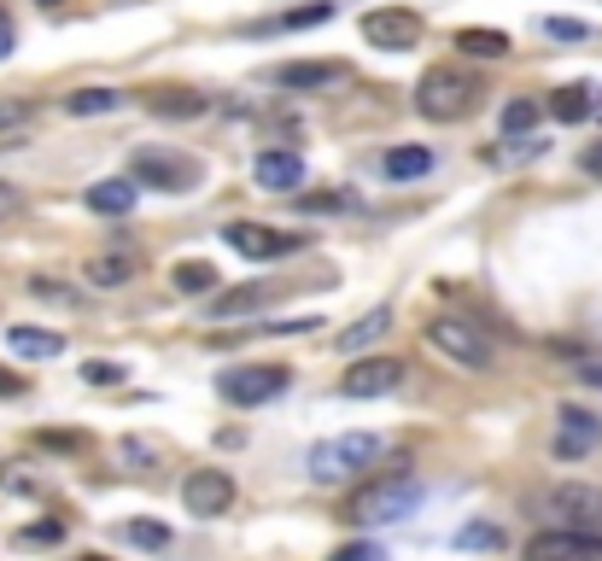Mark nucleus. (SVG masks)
Wrapping results in <instances>:
<instances>
[{"label":"nucleus","instance_id":"1","mask_svg":"<svg viewBox=\"0 0 602 561\" xmlns=\"http://www.w3.org/2000/svg\"><path fill=\"white\" fill-rule=\"evenodd\" d=\"M381 456H386L381 433H334V439L310 445V480L316 486H351V480H363Z\"/></svg>","mask_w":602,"mask_h":561},{"label":"nucleus","instance_id":"2","mask_svg":"<svg viewBox=\"0 0 602 561\" xmlns=\"http://www.w3.org/2000/svg\"><path fill=\"white\" fill-rule=\"evenodd\" d=\"M474 106H480V82L463 65H427L415 82V112L427 123H463Z\"/></svg>","mask_w":602,"mask_h":561},{"label":"nucleus","instance_id":"3","mask_svg":"<svg viewBox=\"0 0 602 561\" xmlns=\"http://www.w3.org/2000/svg\"><path fill=\"white\" fill-rule=\"evenodd\" d=\"M415 509H422V480H415V474H392V480H375L369 491L351 497L345 521L351 527H398Z\"/></svg>","mask_w":602,"mask_h":561},{"label":"nucleus","instance_id":"4","mask_svg":"<svg viewBox=\"0 0 602 561\" xmlns=\"http://www.w3.org/2000/svg\"><path fill=\"white\" fill-rule=\"evenodd\" d=\"M422 334H427V345L439 351L445 363L468 368V374H486V368L497 363V345L486 340V328H474V322H463V316H433Z\"/></svg>","mask_w":602,"mask_h":561},{"label":"nucleus","instance_id":"5","mask_svg":"<svg viewBox=\"0 0 602 561\" xmlns=\"http://www.w3.org/2000/svg\"><path fill=\"white\" fill-rule=\"evenodd\" d=\"M129 176L158 187V194H194L199 176H205V164L188 158V153H170V147H135L129 153Z\"/></svg>","mask_w":602,"mask_h":561},{"label":"nucleus","instance_id":"6","mask_svg":"<svg viewBox=\"0 0 602 561\" xmlns=\"http://www.w3.org/2000/svg\"><path fill=\"white\" fill-rule=\"evenodd\" d=\"M287 386H293V368H281V363H240V368L217 374V392L228 404H240V409L276 404Z\"/></svg>","mask_w":602,"mask_h":561},{"label":"nucleus","instance_id":"7","mask_svg":"<svg viewBox=\"0 0 602 561\" xmlns=\"http://www.w3.org/2000/svg\"><path fill=\"white\" fill-rule=\"evenodd\" d=\"M363 35L386 53H415L427 35V18L409 7H381V12H363Z\"/></svg>","mask_w":602,"mask_h":561},{"label":"nucleus","instance_id":"8","mask_svg":"<svg viewBox=\"0 0 602 561\" xmlns=\"http://www.w3.org/2000/svg\"><path fill=\"white\" fill-rule=\"evenodd\" d=\"M181 509L199 515V521H217V515L235 509V474L228 468H194L181 480Z\"/></svg>","mask_w":602,"mask_h":561},{"label":"nucleus","instance_id":"9","mask_svg":"<svg viewBox=\"0 0 602 561\" xmlns=\"http://www.w3.org/2000/svg\"><path fill=\"white\" fill-rule=\"evenodd\" d=\"M544 509L556 515L562 527L573 532H602V486H585V480H568L544 497Z\"/></svg>","mask_w":602,"mask_h":561},{"label":"nucleus","instance_id":"10","mask_svg":"<svg viewBox=\"0 0 602 561\" xmlns=\"http://www.w3.org/2000/svg\"><path fill=\"white\" fill-rule=\"evenodd\" d=\"M222 240L235 246L240 258H252V263H276V258H287V252H299V235H281V228H269V222H228L222 228Z\"/></svg>","mask_w":602,"mask_h":561},{"label":"nucleus","instance_id":"11","mask_svg":"<svg viewBox=\"0 0 602 561\" xmlns=\"http://www.w3.org/2000/svg\"><path fill=\"white\" fill-rule=\"evenodd\" d=\"M404 363L398 357H363L340 374V398H386V392L404 386Z\"/></svg>","mask_w":602,"mask_h":561},{"label":"nucleus","instance_id":"12","mask_svg":"<svg viewBox=\"0 0 602 561\" xmlns=\"http://www.w3.org/2000/svg\"><path fill=\"white\" fill-rule=\"evenodd\" d=\"M527 561H602V532L550 527V532L527 538Z\"/></svg>","mask_w":602,"mask_h":561},{"label":"nucleus","instance_id":"13","mask_svg":"<svg viewBox=\"0 0 602 561\" xmlns=\"http://www.w3.org/2000/svg\"><path fill=\"white\" fill-rule=\"evenodd\" d=\"M556 422H562V427H556V456H562V463H579V456H591L596 445H602V422H596V415L591 409H579V404H568L562 415H556Z\"/></svg>","mask_w":602,"mask_h":561},{"label":"nucleus","instance_id":"14","mask_svg":"<svg viewBox=\"0 0 602 561\" xmlns=\"http://www.w3.org/2000/svg\"><path fill=\"white\" fill-rule=\"evenodd\" d=\"M252 181L263 187V194H299V187H304V158L287 153V147H269L252 164Z\"/></svg>","mask_w":602,"mask_h":561},{"label":"nucleus","instance_id":"15","mask_svg":"<svg viewBox=\"0 0 602 561\" xmlns=\"http://www.w3.org/2000/svg\"><path fill=\"white\" fill-rule=\"evenodd\" d=\"M340 76H345L340 59H299V65H281V71H276V89L310 94V89H334Z\"/></svg>","mask_w":602,"mask_h":561},{"label":"nucleus","instance_id":"16","mask_svg":"<svg viewBox=\"0 0 602 561\" xmlns=\"http://www.w3.org/2000/svg\"><path fill=\"white\" fill-rule=\"evenodd\" d=\"M7 351H12V357H30V363H53L59 351H65V334H53V328H30V322H18V328H7Z\"/></svg>","mask_w":602,"mask_h":561},{"label":"nucleus","instance_id":"17","mask_svg":"<svg viewBox=\"0 0 602 561\" xmlns=\"http://www.w3.org/2000/svg\"><path fill=\"white\" fill-rule=\"evenodd\" d=\"M334 18V0H310V7H293V12H276L263 18V24H252V35H293V30H316Z\"/></svg>","mask_w":602,"mask_h":561},{"label":"nucleus","instance_id":"18","mask_svg":"<svg viewBox=\"0 0 602 561\" xmlns=\"http://www.w3.org/2000/svg\"><path fill=\"white\" fill-rule=\"evenodd\" d=\"M147 112H153V117H170V123H188V117H205V112H211V100L194 94V89H153V94H147Z\"/></svg>","mask_w":602,"mask_h":561},{"label":"nucleus","instance_id":"19","mask_svg":"<svg viewBox=\"0 0 602 561\" xmlns=\"http://www.w3.org/2000/svg\"><path fill=\"white\" fill-rule=\"evenodd\" d=\"M135 199H141V187L129 176H112V181H94L89 187V211H100V217H129Z\"/></svg>","mask_w":602,"mask_h":561},{"label":"nucleus","instance_id":"20","mask_svg":"<svg viewBox=\"0 0 602 561\" xmlns=\"http://www.w3.org/2000/svg\"><path fill=\"white\" fill-rule=\"evenodd\" d=\"M596 106H602V100H596L591 82H568V89L550 94V117H556V123H585Z\"/></svg>","mask_w":602,"mask_h":561},{"label":"nucleus","instance_id":"21","mask_svg":"<svg viewBox=\"0 0 602 561\" xmlns=\"http://www.w3.org/2000/svg\"><path fill=\"white\" fill-rule=\"evenodd\" d=\"M381 170H386V181H415V176H427L433 170V147H392L386 158H381Z\"/></svg>","mask_w":602,"mask_h":561},{"label":"nucleus","instance_id":"22","mask_svg":"<svg viewBox=\"0 0 602 561\" xmlns=\"http://www.w3.org/2000/svg\"><path fill=\"white\" fill-rule=\"evenodd\" d=\"M392 334V310L381 304V310H363L357 322L340 334V351H363V345H375V340H386Z\"/></svg>","mask_w":602,"mask_h":561},{"label":"nucleus","instance_id":"23","mask_svg":"<svg viewBox=\"0 0 602 561\" xmlns=\"http://www.w3.org/2000/svg\"><path fill=\"white\" fill-rule=\"evenodd\" d=\"M135 269H141L135 252H100V258L89 263V281H94V287H123V281H135Z\"/></svg>","mask_w":602,"mask_h":561},{"label":"nucleus","instance_id":"24","mask_svg":"<svg viewBox=\"0 0 602 561\" xmlns=\"http://www.w3.org/2000/svg\"><path fill=\"white\" fill-rule=\"evenodd\" d=\"M170 281H176V293H188V299H217V281L222 276H217L211 263H176Z\"/></svg>","mask_w":602,"mask_h":561},{"label":"nucleus","instance_id":"25","mask_svg":"<svg viewBox=\"0 0 602 561\" xmlns=\"http://www.w3.org/2000/svg\"><path fill=\"white\" fill-rule=\"evenodd\" d=\"M117 106H123L117 89H76V94H65L71 117H100V112H117Z\"/></svg>","mask_w":602,"mask_h":561},{"label":"nucleus","instance_id":"26","mask_svg":"<svg viewBox=\"0 0 602 561\" xmlns=\"http://www.w3.org/2000/svg\"><path fill=\"white\" fill-rule=\"evenodd\" d=\"M456 550H468V555H497V550H504V527H486V521L456 527Z\"/></svg>","mask_w":602,"mask_h":561},{"label":"nucleus","instance_id":"27","mask_svg":"<svg viewBox=\"0 0 602 561\" xmlns=\"http://www.w3.org/2000/svg\"><path fill=\"white\" fill-rule=\"evenodd\" d=\"M456 48H463L468 59H504L509 53V35L504 30H463V35H456Z\"/></svg>","mask_w":602,"mask_h":561},{"label":"nucleus","instance_id":"28","mask_svg":"<svg viewBox=\"0 0 602 561\" xmlns=\"http://www.w3.org/2000/svg\"><path fill=\"white\" fill-rule=\"evenodd\" d=\"M123 538L135 550H170V527L164 521H123Z\"/></svg>","mask_w":602,"mask_h":561},{"label":"nucleus","instance_id":"29","mask_svg":"<svg viewBox=\"0 0 602 561\" xmlns=\"http://www.w3.org/2000/svg\"><path fill=\"white\" fill-rule=\"evenodd\" d=\"M263 304V287H235V293H217L211 310L217 316H246V310H258Z\"/></svg>","mask_w":602,"mask_h":561},{"label":"nucleus","instance_id":"30","mask_svg":"<svg viewBox=\"0 0 602 561\" xmlns=\"http://www.w3.org/2000/svg\"><path fill=\"white\" fill-rule=\"evenodd\" d=\"M538 117H544L538 100H509V106H504V135H527Z\"/></svg>","mask_w":602,"mask_h":561},{"label":"nucleus","instance_id":"31","mask_svg":"<svg viewBox=\"0 0 602 561\" xmlns=\"http://www.w3.org/2000/svg\"><path fill=\"white\" fill-rule=\"evenodd\" d=\"M293 205H299V211H310V217H322V211H351L357 199H351V194H304V187H299Z\"/></svg>","mask_w":602,"mask_h":561},{"label":"nucleus","instance_id":"32","mask_svg":"<svg viewBox=\"0 0 602 561\" xmlns=\"http://www.w3.org/2000/svg\"><path fill=\"white\" fill-rule=\"evenodd\" d=\"M123 374H129V368H123V363H106V357L82 363V381H89V386H123Z\"/></svg>","mask_w":602,"mask_h":561},{"label":"nucleus","instance_id":"33","mask_svg":"<svg viewBox=\"0 0 602 561\" xmlns=\"http://www.w3.org/2000/svg\"><path fill=\"white\" fill-rule=\"evenodd\" d=\"M0 491L35 497V491H41V480H35V474H24V463H7V468H0Z\"/></svg>","mask_w":602,"mask_h":561},{"label":"nucleus","instance_id":"34","mask_svg":"<svg viewBox=\"0 0 602 561\" xmlns=\"http://www.w3.org/2000/svg\"><path fill=\"white\" fill-rule=\"evenodd\" d=\"M544 35H550V41H585L591 30L579 24V18H544Z\"/></svg>","mask_w":602,"mask_h":561},{"label":"nucleus","instance_id":"35","mask_svg":"<svg viewBox=\"0 0 602 561\" xmlns=\"http://www.w3.org/2000/svg\"><path fill=\"white\" fill-rule=\"evenodd\" d=\"M30 293H35V299H48V304H82L76 293H65V287L48 281V276H35V281H30Z\"/></svg>","mask_w":602,"mask_h":561},{"label":"nucleus","instance_id":"36","mask_svg":"<svg viewBox=\"0 0 602 561\" xmlns=\"http://www.w3.org/2000/svg\"><path fill=\"white\" fill-rule=\"evenodd\" d=\"M328 561H392V555H386L381 544H369V538H363V544H345V550H334Z\"/></svg>","mask_w":602,"mask_h":561},{"label":"nucleus","instance_id":"37","mask_svg":"<svg viewBox=\"0 0 602 561\" xmlns=\"http://www.w3.org/2000/svg\"><path fill=\"white\" fill-rule=\"evenodd\" d=\"M65 538V521H35V527H24V544H59Z\"/></svg>","mask_w":602,"mask_h":561},{"label":"nucleus","instance_id":"38","mask_svg":"<svg viewBox=\"0 0 602 561\" xmlns=\"http://www.w3.org/2000/svg\"><path fill=\"white\" fill-rule=\"evenodd\" d=\"M18 123H30V106H24V100H0V135L18 129Z\"/></svg>","mask_w":602,"mask_h":561},{"label":"nucleus","instance_id":"39","mask_svg":"<svg viewBox=\"0 0 602 561\" xmlns=\"http://www.w3.org/2000/svg\"><path fill=\"white\" fill-rule=\"evenodd\" d=\"M579 170H585V176H602V141H591V147L579 153Z\"/></svg>","mask_w":602,"mask_h":561},{"label":"nucleus","instance_id":"40","mask_svg":"<svg viewBox=\"0 0 602 561\" xmlns=\"http://www.w3.org/2000/svg\"><path fill=\"white\" fill-rule=\"evenodd\" d=\"M41 445H53V450H82L76 433H41Z\"/></svg>","mask_w":602,"mask_h":561},{"label":"nucleus","instance_id":"41","mask_svg":"<svg viewBox=\"0 0 602 561\" xmlns=\"http://www.w3.org/2000/svg\"><path fill=\"white\" fill-rule=\"evenodd\" d=\"M12 41H18V30H12V18H7V7H0V59L12 53Z\"/></svg>","mask_w":602,"mask_h":561},{"label":"nucleus","instance_id":"42","mask_svg":"<svg viewBox=\"0 0 602 561\" xmlns=\"http://www.w3.org/2000/svg\"><path fill=\"white\" fill-rule=\"evenodd\" d=\"M579 381H585L591 392H602V363H585V368H579Z\"/></svg>","mask_w":602,"mask_h":561},{"label":"nucleus","instance_id":"43","mask_svg":"<svg viewBox=\"0 0 602 561\" xmlns=\"http://www.w3.org/2000/svg\"><path fill=\"white\" fill-rule=\"evenodd\" d=\"M0 392H7V398H18V392H24V381H18V374H0Z\"/></svg>","mask_w":602,"mask_h":561},{"label":"nucleus","instance_id":"44","mask_svg":"<svg viewBox=\"0 0 602 561\" xmlns=\"http://www.w3.org/2000/svg\"><path fill=\"white\" fill-rule=\"evenodd\" d=\"M82 561H106V555H82Z\"/></svg>","mask_w":602,"mask_h":561},{"label":"nucleus","instance_id":"45","mask_svg":"<svg viewBox=\"0 0 602 561\" xmlns=\"http://www.w3.org/2000/svg\"><path fill=\"white\" fill-rule=\"evenodd\" d=\"M41 7H53V0H41Z\"/></svg>","mask_w":602,"mask_h":561}]
</instances>
